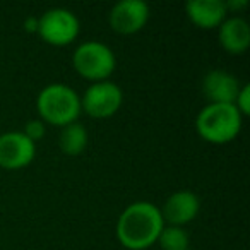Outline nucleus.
<instances>
[{"mask_svg": "<svg viewBox=\"0 0 250 250\" xmlns=\"http://www.w3.org/2000/svg\"><path fill=\"white\" fill-rule=\"evenodd\" d=\"M40 120L63 127L77 122L81 115V96L70 86L62 83H52L40 91L36 98Z\"/></svg>", "mask_w": 250, "mask_h": 250, "instance_id": "2", "label": "nucleus"}, {"mask_svg": "<svg viewBox=\"0 0 250 250\" xmlns=\"http://www.w3.org/2000/svg\"><path fill=\"white\" fill-rule=\"evenodd\" d=\"M225 5L226 11H242L249 5V2L247 0H228V2H225Z\"/></svg>", "mask_w": 250, "mask_h": 250, "instance_id": "17", "label": "nucleus"}, {"mask_svg": "<svg viewBox=\"0 0 250 250\" xmlns=\"http://www.w3.org/2000/svg\"><path fill=\"white\" fill-rule=\"evenodd\" d=\"M149 5L144 0H120L108 14L110 28L120 35H134L146 26Z\"/></svg>", "mask_w": 250, "mask_h": 250, "instance_id": "7", "label": "nucleus"}, {"mask_svg": "<svg viewBox=\"0 0 250 250\" xmlns=\"http://www.w3.org/2000/svg\"><path fill=\"white\" fill-rule=\"evenodd\" d=\"M161 250H187L188 249V235L180 226L165 225L160 236L156 240Z\"/></svg>", "mask_w": 250, "mask_h": 250, "instance_id": "14", "label": "nucleus"}, {"mask_svg": "<svg viewBox=\"0 0 250 250\" xmlns=\"http://www.w3.org/2000/svg\"><path fill=\"white\" fill-rule=\"evenodd\" d=\"M242 115L235 104L208 103L195 118V129L211 144L231 143L242 130Z\"/></svg>", "mask_w": 250, "mask_h": 250, "instance_id": "3", "label": "nucleus"}, {"mask_svg": "<svg viewBox=\"0 0 250 250\" xmlns=\"http://www.w3.org/2000/svg\"><path fill=\"white\" fill-rule=\"evenodd\" d=\"M165 228L160 208L147 201H137L122 211L117 221V238L125 249L144 250L156 243Z\"/></svg>", "mask_w": 250, "mask_h": 250, "instance_id": "1", "label": "nucleus"}, {"mask_svg": "<svg viewBox=\"0 0 250 250\" xmlns=\"http://www.w3.org/2000/svg\"><path fill=\"white\" fill-rule=\"evenodd\" d=\"M124 93L111 81L93 83L81 96V110L93 118H108L120 110Z\"/></svg>", "mask_w": 250, "mask_h": 250, "instance_id": "6", "label": "nucleus"}, {"mask_svg": "<svg viewBox=\"0 0 250 250\" xmlns=\"http://www.w3.org/2000/svg\"><path fill=\"white\" fill-rule=\"evenodd\" d=\"M201 209V201L192 190H177L167 199L163 208L160 209L163 216L165 225L170 226H180L190 223L195 216L199 214Z\"/></svg>", "mask_w": 250, "mask_h": 250, "instance_id": "9", "label": "nucleus"}, {"mask_svg": "<svg viewBox=\"0 0 250 250\" xmlns=\"http://www.w3.org/2000/svg\"><path fill=\"white\" fill-rule=\"evenodd\" d=\"M24 29L28 33H36V31H38V18H28V19H26Z\"/></svg>", "mask_w": 250, "mask_h": 250, "instance_id": "18", "label": "nucleus"}, {"mask_svg": "<svg viewBox=\"0 0 250 250\" xmlns=\"http://www.w3.org/2000/svg\"><path fill=\"white\" fill-rule=\"evenodd\" d=\"M45 132H46L45 122H42L40 118L38 120H29L28 124H26L24 130H22V134H24L29 141H33L35 144L38 143L43 136H45Z\"/></svg>", "mask_w": 250, "mask_h": 250, "instance_id": "15", "label": "nucleus"}, {"mask_svg": "<svg viewBox=\"0 0 250 250\" xmlns=\"http://www.w3.org/2000/svg\"><path fill=\"white\" fill-rule=\"evenodd\" d=\"M36 156V144L22 132H5L0 136V167L21 170L31 165Z\"/></svg>", "mask_w": 250, "mask_h": 250, "instance_id": "8", "label": "nucleus"}, {"mask_svg": "<svg viewBox=\"0 0 250 250\" xmlns=\"http://www.w3.org/2000/svg\"><path fill=\"white\" fill-rule=\"evenodd\" d=\"M72 65L81 77L93 83L108 81L115 72L117 59L113 50L96 40L81 43L72 55Z\"/></svg>", "mask_w": 250, "mask_h": 250, "instance_id": "4", "label": "nucleus"}, {"mask_svg": "<svg viewBox=\"0 0 250 250\" xmlns=\"http://www.w3.org/2000/svg\"><path fill=\"white\" fill-rule=\"evenodd\" d=\"M235 108L240 111L242 117L250 113V86L249 84H243L238 91V96L235 100Z\"/></svg>", "mask_w": 250, "mask_h": 250, "instance_id": "16", "label": "nucleus"}, {"mask_svg": "<svg viewBox=\"0 0 250 250\" xmlns=\"http://www.w3.org/2000/svg\"><path fill=\"white\" fill-rule=\"evenodd\" d=\"M185 12L192 24L201 29L219 28L228 14L223 0H188Z\"/></svg>", "mask_w": 250, "mask_h": 250, "instance_id": "11", "label": "nucleus"}, {"mask_svg": "<svg viewBox=\"0 0 250 250\" xmlns=\"http://www.w3.org/2000/svg\"><path fill=\"white\" fill-rule=\"evenodd\" d=\"M240 87L238 79L221 69L211 70L202 79V93L209 103L214 104H235Z\"/></svg>", "mask_w": 250, "mask_h": 250, "instance_id": "10", "label": "nucleus"}, {"mask_svg": "<svg viewBox=\"0 0 250 250\" xmlns=\"http://www.w3.org/2000/svg\"><path fill=\"white\" fill-rule=\"evenodd\" d=\"M187 250H192V249H187Z\"/></svg>", "mask_w": 250, "mask_h": 250, "instance_id": "19", "label": "nucleus"}, {"mask_svg": "<svg viewBox=\"0 0 250 250\" xmlns=\"http://www.w3.org/2000/svg\"><path fill=\"white\" fill-rule=\"evenodd\" d=\"M79 19L69 9H50L38 18V35L53 46H67L79 35Z\"/></svg>", "mask_w": 250, "mask_h": 250, "instance_id": "5", "label": "nucleus"}, {"mask_svg": "<svg viewBox=\"0 0 250 250\" xmlns=\"http://www.w3.org/2000/svg\"><path fill=\"white\" fill-rule=\"evenodd\" d=\"M59 146L67 156H79L87 146V130L83 124L72 122L63 125L59 137Z\"/></svg>", "mask_w": 250, "mask_h": 250, "instance_id": "13", "label": "nucleus"}, {"mask_svg": "<svg viewBox=\"0 0 250 250\" xmlns=\"http://www.w3.org/2000/svg\"><path fill=\"white\" fill-rule=\"evenodd\" d=\"M219 45L233 55L247 52L250 46V26L243 18H226L218 28Z\"/></svg>", "mask_w": 250, "mask_h": 250, "instance_id": "12", "label": "nucleus"}]
</instances>
